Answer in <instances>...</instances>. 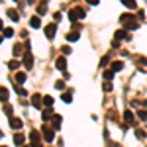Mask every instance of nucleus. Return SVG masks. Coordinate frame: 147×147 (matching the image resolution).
Here are the masks:
<instances>
[{"mask_svg": "<svg viewBox=\"0 0 147 147\" xmlns=\"http://www.w3.org/2000/svg\"><path fill=\"white\" fill-rule=\"evenodd\" d=\"M120 22L124 24L127 30H137V28H139V22H137V18H134L131 14H124V16L120 18Z\"/></svg>", "mask_w": 147, "mask_h": 147, "instance_id": "f257e3e1", "label": "nucleus"}, {"mask_svg": "<svg viewBox=\"0 0 147 147\" xmlns=\"http://www.w3.org/2000/svg\"><path fill=\"white\" fill-rule=\"evenodd\" d=\"M41 136H43V139H45V141H49V143H51V141H53V139H55V134H53V127H49V125H43V127H41Z\"/></svg>", "mask_w": 147, "mask_h": 147, "instance_id": "f03ea898", "label": "nucleus"}, {"mask_svg": "<svg viewBox=\"0 0 147 147\" xmlns=\"http://www.w3.org/2000/svg\"><path fill=\"white\" fill-rule=\"evenodd\" d=\"M79 18H84V10H80V8H75V10H71L69 12V20L75 24Z\"/></svg>", "mask_w": 147, "mask_h": 147, "instance_id": "7ed1b4c3", "label": "nucleus"}, {"mask_svg": "<svg viewBox=\"0 0 147 147\" xmlns=\"http://www.w3.org/2000/svg\"><path fill=\"white\" fill-rule=\"evenodd\" d=\"M24 67H26V69H32V67H34V55H32L30 51L24 55Z\"/></svg>", "mask_w": 147, "mask_h": 147, "instance_id": "20e7f679", "label": "nucleus"}, {"mask_svg": "<svg viewBox=\"0 0 147 147\" xmlns=\"http://www.w3.org/2000/svg\"><path fill=\"white\" fill-rule=\"evenodd\" d=\"M30 139H32V145L34 147H43L41 141H39V131H32L30 134Z\"/></svg>", "mask_w": 147, "mask_h": 147, "instance_id": "39448f33", "label": "nucleus"}, {"mask_svg": "<svg viewBox=\"0 0 147 147\" xmlns=\"http://www.w3.org/2000/svg\"><path fill=\"white\" fill-rule=\"evenodd\" d=\"M55 32H57V26H55V24H49V26L45 28V35H47V39H53Z\"/></svg>", "mask_w": 147, "mask_h": 147, "instance_id": "423d86ee", "label": "nucleus"}, {"mask_svg": "<svg viewBox=\"0 0 147 147\" xmlns=\"http://www.w3.org/2000/svg\"><path fill=\"white\" fill-rule=\"evenodd\" d=\"M114 37H116L118 41H122V39H129V34H127V30H118V32L114 34Z\"/></svg>", "mask_w": 147, "mask_h": 147, "instance_id": "0eeeda50", "label": "nucleus"}, {"mask_svg": "<svg viewBox=\"0 0 147 147\" xmlns=\"http://www.w3.org/2000/svg\"><path fill=\"white\" fill-rule=\"evenodd\" d=\"M39 26H41V20H39V16H32V18H30V28L37 30Z\"/></svg>", "mask_w": 147, "mask_h": 147, "instance_id": "6e6552de", "label": "nucleus"}, {"mask_svg": "<svg viewBox=\"0 0 147 147\" xmlns=\"http://www.w3.org/2000/svg\"><path fill=\"white\" fill-rule=\"evenodd\" d=\"M55 65H57V69H59V71H63V73H65V69H67V61H65V57H59Z\"/></svg>", "mask_w": 147, "mask_h": 147, "instance_id": "1a4fd4ad", "label": "nucleus"}, {"mask_svg": "<svg viewBox=\"0 0 147 147\" xmlns=\"http://www.w3.org/2000/svg\"><path fill=\"white\" fill-rule=\"evenodd\" d=\"M10 125H12V129H20L22 127V120L20 118H10Z\"/></svg>", "mask_w": 147, "mask_h": 147, "instance_id": "9d476101", "label": "nucleus"}, {"mask_svg": "<svg viewBox=\"0 0 147 147\" xmlns=\"http://www.w3.org/2000/svg\"><path fill=\"white\" fill-rule=\"evenodd\" d=\"M124 122H125L127 125H131V124H134V114L129 112V110H125V112H124Z\"/></svg>", "mask_w": 147, "mask_h": 147, "instance_id": "9b49d317", "label": "nucleus"}, {"mask_svg": "<svg viewBox=\"0 0 147 147\" xmlns=\"http://www.w3.org/2000/svg\"><path fill=\"white\" fill-rule=\"evenodd\" d=\"M122 2H124V6L127 8V10H136V8H137L136 0H122Z\"/></svg>", "mask_w": 147, "mask_h": 147, "instance_id": "f8f14e48", "label": "nucleus"}, {"mask_svg": "<svg viewBox=\"0 0 147 147\" xmlns=\"http://www.w3.org/2000/svg\"><path fill=\"white\" fill-rule=\"evenodd\" d=\"M79 37H80L79 32H69V34H67V41H71V43H73V41H77Z\"/></svg>", "mask_w": 147, "mask_h": 147, "instance_id": "ddd939ff", "label": "nucleus"}, {"mask_svg": "<svg viewBox=\"0 0 147 147\" xmlns=\"http://www.w3.org/2000/svg\"><path fill=\"white\" fill-rule=\"evenodd\" d=\"M110 69H112L114 73H118V71H122V69H124V63H122V61H114Z\"/></svg>", "mask_w": 147, "mask_h": 147, "instance_id": "4468645a", "label": "nucleus"}, {"mask_svg": "<svg viewBox=\"0 0 147 147\" xmlns=\"http://www.w3.org/2000/svg\"><path fill=\"white\" fill-rule=\"evenodd\" d=\"M43 98H41V96H39V94H34V100H32V104H34L35 108H41V104H43Z\"/></svg>", "mask_w": 147, "mask_h": 147, "instance_id": "2eb2a0df", "label": "nucleus"}, {"mask_svg": "<svg viewBox=\"0 0 147 147\" xmlns=\"http://www.w3.org/2000/svg\"><path fill=\"white\" fill-rule=\"evenodd\" d=\"M53 116H55V114L51 112V110H43V116H41V118H43V122H49V120H53Z\"/></svg>", "mask_w": 147, "mask_h": 147, "instance_id": "dca6fc26", "label": "nucleus"}, {"mask_svg": "<svg viewBox=\"0 0 147 147\" xmlns=\"http://www.w3.org/2000/svg\"><path fill=\"white\" fill-rule=\"evenodd\" d=\"M8 18H10V20H14V22H18V20H20L18 10H8Z\"/></svg>", "mask_w": 147, "mask_h": 147, "instance_id": "f3484780", "label": "nucleus"}, {"mask_svg": "<svg viewBox=\"0 0 147 147\" xmlns=\"http://www.w3.org/2000/svg\"><path fill=\"white\" fill-rule=\"evenodd\" d=\"M51 122H53V127H55V129H59V127H61V116H59V114H55Z\"/></svg>", "mask_w": 147, "mask_h": 147, "instance_id": "a211bd4d", "label": "nucleus"}, {"mask_svg": "<svg viewBox=\"0 0 147 147\" xmlns=\"http://www.w3.org/2000/svg\"><path fill=\"white\" fill-rule=\"evenodd\" d=\"M14 79H16V84H18V82L22 84L24 80H26V73H22V71H20V73H16V77H14Z\"/></svg>", "mask_w": 147, "mask_h": 147, "instance_id": "6ab92c4d", "label": "nucleus"}, {"mask_svg": "<svg viewBox=\"0 0 147 147\" xmlns=\"http://www.w3.org/2000/svg\"><path fill=\"white\" fill-rule=\"evenodd\" d=\"M0 100H2V102L8 100V90H6L4 86H0Z\"/></svg>", "mask_w": 147, "mask_h": 147, "instance_id": "aec40b11", "label": "nucleus"}, {"mask_svg": "<svg viewBox=\"0 0 147 147\" xmlns=\"http://www.w3.org/2000/svg\"><path fill=\"white\" fill-rule=\"evenodd\" d=\"M24 139H26V137H24V134H16V136H14V143L22 145V143H24Z\"/></svg>", "mask_w": 147, "mask_h": 147, "instance_id": "412c9836", "label": "nucleus"}, {"mask_svg": "<svg viewBox=\"0 0 147 147\" xmlns=\"http://www.w3.org/2000/svg\"><path fill=\"white\" fill-rule=\"evenodd\" d=\"M137 118H139L141 122H147V110H139V112H137Z\"/></svg>", "mask_w": 147, "mask_h": 147, "instance_id": "4be33fe9", "label": "nucleus"}, {"mask_svg": "<svg viewBox=\"0 0 147 147\" xmlns=\"http://www.w3.org/2000/svg\"><path fill=\"white\" fill-rule=\"evenodd\" d=\"M43 104H45L47 108H51V106H53V98H51V96H43Z\"/></svg>", "mask_w": 147, "mask_h": 147, "instance_id": "5701e85b", "label": "nucleus"}, {"mask_svg": "<svg viewBox=\"0 0 147 147\" xmlns=\"http://www.w3.org/2000/svg\"><path fill=\"white\" fill-rule=\"evenodd\" d=\"M104 79L106 80H114V71H104Z\"/></svg>", "mask_w": 147, "mask_h": 147, "instance_id": "b1692460", "label": "nucleus"}, {"mask_svg": "<svg viewBox=\"0 0 147 147\" xmlns=\"http://www.w3.org/2000/svg\"><path fill=\"white\" fill-rule=\"evenodd\" d=\"M2 34H4V37H12V35H14V30H12V28H4Z\"/></svg>", "mask_w": 147, "mask_h": 147, "instance_id": "393cba45", "label": "nucleus"}, {"mask_svg": "<svg viewBox=\"0 0 147 147\" xmlns=\"http://www.w3.org/2000/svg\"><path fill=\"white\" fill-rule=\"evenodd\" d=\"M61 98H63V102H67V104H69V102H73V100H71V98H73V96H71V92H63V96H61Z\"/></svg>", "mask_w": 147, "mask_h": 147, "instance_id": "a878e982", "label": "nucleus"}, {"mask_svg": "<svg viewBox=\"0 0 147 147\" xmlns=\"http://www.w3.org/2000/svg\"><path fill=\"white\" fill-rule=\"evenodd\" d=\"M112 86H114L112 82H110V80H106V82H104V86H102V88H104V92H110V90H112Z\"/></svg>", "mask_w": 147, "mask_h": 147, "instance_id": "bb28decb", "label": "nucleus"}, {"mask_svg": "<svg viewBox=\"0 0 147 147\" xmlns=\"http://www.w3.org/2000/svg\"><path fill=\"white\" fill-rule=\"evenodd\" d=\"M14 55H16V57L22 55V45H20V43H16V45H14Z\"/></svg>", "mask_w": 147, "mask_h": 147, "instance_id": "cd10ccee", "label": "nucleus"}, {"mask_svg": "<svg viewBox=\"0 0 147 147\" xmlns=\"http://www.w3.org/2000/svg\"><path fill=\"white\" fill-rule=\"evenodd\" d=\"M8 67L14 69V71H16V69H20V61H10V63H8Z\"/></svg>", "mask_w": 147, "mask_h": 147, "instance_id": "c85d7f7f", "label": "nucleus"}, {"mask_svg": "<svg viewBox=\"0 0 147 147\" xmlns=\"http://www.w3.org/2000/svg\"><path fill=\"white\" fill-rule=\"evenodd\" d=\"M45 12H47V8H45V6H37V14H39V16H43Z\"/></svg>", "mask_w": 147, "mask_h": 147, "instance_id": "c756f323", "label": "nucleus"}, {"mask_svg": "<svg viewBox=\"0 0 147 147\" xmlns=\"http://www.w3.org/2000/svg\"><path fill=\"white\" fill-rule=\"evenodd\" d=\"M4 112H6V114L12 118V106H10V104H6V106H4Z\"/></svg>", "mask_w": 147, "mask_h": 147, "instance_id": "7c9ffc66", "label": "nucleus"}, {"mask_svg": "<svg viewBox=\"0 0 147 147\" xmlns=\"http://www.w3.org/2000/svg\"><path fill=\"white\" fill-rule=\"evenodd\" d=\"M55 86L59 88V90H63V88H65V82H63V80H57V82H55Z\"/></svg>", "mask_w": 147, "mask_h": 147, "instance_id": "2f4dec72", "label": "nucleus"}, {"mask_svg": "<svg viewBox=\"0 0 147 147\" xmlns=\"http://www.w3.org/2000/svg\"><path fill=\"white\" fill-rule=\"evenodd\" d=\"M14 88H16V92H18V94H22V96H24V94H26V90H24L22 86H18V84H16V86H14Z\"/></svg>", "mask_w": 147, "mask_h": 147, "instance_id": "473e14b6", "label": "nucleus"}, {"mask_svg": "<svg viewBox=\"0 0 147 147\" xmlns=\"http://www.w3.org/2000/svg\"><path fill=\"white\" fill-rule=\"evenodd\" d=\"M61 53H65V55H67V53H71V47H65V45H63V47H61Z\"/></svg>", "mask_w": 147, "mask_h": 147, "instance_id": "72a5a7b5", "label": "nucleus"}, {"mask_svg": "<svg viewBox=\"0 0 147 147\" xmlns=\"http://www.w3.org/2000/svg\"><path fill=\"white\" fill-rule=\"evenodd\" d=\"M106 63H108V55H106V57H102V61H100V67H104Z\"/></svg>", "mask_w": 147, "mask_h": 147, "instance_id": "f704fd0d", "label": "nucleus"}, {"mask_svg": "<svg viewBox=\"0 0 147 147\" xmlns=\"http://www.w3.org/2000/svg\"><path fill=\"white\" fill-rule=\"evenodd\" d=\"M86 2H88V4H92V6H98V2H100V0H86Z\"/></svg>", "mask_w": 147, "mask_h": 147, "instance_id": "c9c22d12", "label": "nucleus"}, {"mask_svg": "<svg viewBox=\"0 0 147 147\" xmlns=\"http://www.w3.org/2000/svg\"><path fill=\"white\" fill-rule=\"evenodd\" d=\"M0 32H4V26H2V20H0Z\"/></svg>", "mask_w": 147, "mask_h": 147, "instance_id": "e433bc0d", "label": "nucleus"}, {"mask_svg": "<svg viewBox=\"0 0 147 147\" xmlns=\"http://www.w3.org/2000/svg\"><path fill=\"white\" fill-rule=\"evenodd\" d=\"M14 2H20V0H14Z\"/></svg>", "mask_w": 147, "mask_h": 147, "instance_id": "4c0bfd02", "label": "nucleus"}, {"mask_svg": "<svg viewBox=\"0 0 147 147\" xmlns=\"http://www.w3.org/2000/svg\"><path fill=\"white\" fill-rule=\"evenodd\" d=\"M0 137H2V131H0Z\"/></svg>", "mask_w": 147, "mask_h": 147, "instance_id": "58836bf2", "label": "nucleus"}, {"mask_svg": "<svg viewBox=\"0 0 147 147\" xmlns=\"http://www.w3.org/2000/svg\"><path fill=\"white\" fill-rule=\"evenodd\" d=\"M0 41H2V37H0Z\"/></svg>", "mask_w": 147, "mask_h": 147, "instance_id": "ea45409f", "label": "nucleus"}, {"mask_svg": "<svg viewBox=\"0 0 147 147\" xmlns=\"http://www.w3.org/2000/svg\"><path fill=\"white\" fill-rule=\"evenodd\" d=\"M0 147H4V145H0Z\"/></svg>", "mask_w": 147, "mask_h": 147, "instance_id": "a19ab883", "label": "nucleus"}]
</instances>
